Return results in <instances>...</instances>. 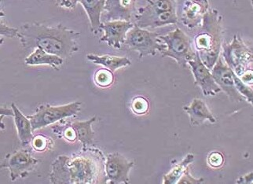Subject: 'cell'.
Segmentation results:
<instances>
[{
	"label": "cell",
	"mask_w": 253,
	"mask_h": 184,
	"mask_svg": "<svg viewBox=\"0 0 253 184\" xmlns=\"http://www.w3.org/2000/svg\"><path fill=\"white\" fill-rule=\"evenodd\" d=\"M78 1H69V0H65V1H60L59 5L62 7L65 8V9H69V10H73L75 8Z\"/></svg>",
	"instance_id": "32"
},
{
	"label": "cell",
	"mask_w": 253,
	"mask_h": 184,
	"mask_svg": "<svg viewBox=\"0 0 253 184\" xmlns=\"http://www.w3.org/2000/svg\"><path fill=\"white\" fill-rule=\"evenodd\" d=\"M53 131L55 134L59 135L61 137H63L65 140H67L68 142H74L77 141V133L75 129L69 125L62 128V126H54L53 127Z\"/></svg>",
	"instance_id": "26"
},
{
	"label": "cell",
	"mask_w": 253,
	"mask_h": 184,
	"mask_svg": "<svg viewBox=\"0 0 253 184\" xmlns=\"http://www.w3.org/2000/svg\"><path fill=\"white\" fill-rule=\"evenodd\" d=\"M194 156L187 154L180 163L173 168L167 175L164 177V184H175L179 181L185 171L188 169L189 165L194 161Z\"/></svg>",
	"instance_id": "22"
},
{
	"label": "cell",
	"mask_w": 253,
	"mask_h": 184,
	"mask_svg": "<svg viewBox=\"0 0 253 184\" xmlns=\"http://www.w3.org/2000/svg\"><path fill=\"white\" fill-rule=\"evenodd\" d=\"M204 182V179H196L192 177L190 173V170L188 169L185 171L179 181H178V184H202Z\"/></svg>",
	"instance_id": "31"
},
{
	"label": "cell",
	"mask_w": 253,
	"mask_h": 184,
	"mask_svg": "<svg viewBox=\"0 0 253 184\" xmlns=\"http://www.w3.org/2000/svg\"><path fill=\"white\" fill-rule=\"evenodd\" d=\"M32 146L37 151H44L50 146V140L43 136H36L32 140Z\"/></svg>",
	"instance_id": "28"
},
{
	"label": "cell",
	"mask_w": 253,
	"mask_h": 184,
	"mask_svg": "<svg viewBox=\"0 0 253 184\" xmlns=\"http://www.w3.org/2000/svg\"><path fill=\"white\" fill-rule=\"evenodd\" d=\"M159 35L150 31L137 26L134 27L126 34L125 45L131 50L138 51L139 58L148 55H156L157 50H163L165 46L158 39Z\"/></svg>",
	"instance_id": "6"
},
{
	"label": "cell",
	"mask_w": 253,
	"mask_h": 184,
	"mask_svg": "<svg viewBox=\"0 0 253 184\" xmlns=\"http://www.w3.org/2000/svg\"><path fill=\"white\" fill-rule=\"evenodd\" d=\"M94 81L95 85L102 89H106L111 86L114 81V76L113 72L110 69L102 68L95 72L94 75Z\"/></svg>",
	"instance_id": "24"
},
{
	"label": "cell",
	"mask_w": 253,
	"mask_h": 184,
	"mask_svg": "<svg viewBox=\"0 0 253 184\" xmlns=\"http://www.w3.org/2000/svg\"><path fill=\"white\" fill-rule=\"evenodd\" d=\"M158 39L165 46L161 51L162 56L173 58L182 67H186L189 61L196 56L191 40L180 29H174L165 36H159Z\"/></svg>",
	"instance_id": "4"
},
{
	"label": "cell",
	"mask_w": 253,
	"mask_h": 184,
	"mask_svg": "<svg viewBox=\"0 0 253 184\" xmlns=\"http://www.w3.org/2000/svg\"><path fill=\"white\" fill-rule=\"evenodd\" d=\"M209 10V2L206 0L184 1L182 8V21L189 29H193L202 25L204 16Z\"/></svg>",
	"instance_id": "13"
},
{
	"label": "cell",
	"mask_w": 253,
	"mask_h": 184,
	"mask_svg": "<svg viewBox=\"0 0 253 184\" xmlns=\"http://www.w3.org/2000/svg\"><path fill=\"white\" fill-rule=\"evenodd\" d=\"M224 162V157L219 152H212L208 157V163L211 168H219Z\"/></svg>",
	"instance_id": "29"
},
{
	"label": "cell",
	"mask_w": 253,
	"mask_h": 184,
	"mask_svg": "<svg viewBox=\"0 0 253 184\" xmlns=\"http://www.w3.org/2000/svg\"><path fill=\"white\" fill-rule=\"evenodd\" d=\"M150 108V103L144 97H136L131 102V109L133 112L138 115H142L147 113Z\"/></svg>",
	"instance_id": "27"
},
{
	"label": "cell",
	"mask_w": 253,
	"mask_h": 184,
	"mask_svg": "<svg viewBox=\"0 0 253 184\" xmlns=\"http://www.w3.org/2000/svg\"><path fill=\"white\" fill-rule=\"evenodd\" d=\"M25 62L28 65H50L57 69L62 66L64 59L58 56L49 54L42 49L36 48L27 58H25Z\"/></svg>",
	"instance_id": "20"
},
{
	"label": "cell",
	"mask_w": 253,
	"mask_h": 184,
	"mask_svg": "<svg viewBox=\"0 0 253 184\" xmlns=\"http://www.w3.org/2000/svg\"><path fill=\"white\" fill-rule=\"evenodd\" d=\"M134 166L130 161L119 153H110L105 161L106 181L111 184H129V173Z\"/></svg>",
	"instance_id": "9"
},
{
	"label": "cell",
	"mask_w": 253,
	"mask_h": 184,
	"mask_svg": "<svg viewBox=\"0 0 253 184\" xmlns=\"http://www.w3.org/2000/svg\"><path fill=\"white\" fill-rule=\"evenodd\" d=\"M211 73L215 84L219 87L221 91H223L233 99L242 102L243 97L238 93L234 86L233 71L223 63L220 57L211 69Z\"/></svg>",
	"instance_id": "12"
},
{
	"label": "cell",
	"mask_w": 253,
	"mask_h": 184,
	"mask_svg": "<svg viewBox=\"0 0 253 184\" xmlns=\"http://www.w3.org/2000/svg\"><path fill=\"white\" fill-rule=\"evenodd\" d=\"M233 79H234V86L236 88L237 91L242 97L246 98L250 103L253 102V91L250 86L246 84L233 72Z\"/></svg>",
	"instance_id": "25"
},
{
	"label": "cell",
	"mask_w": 253,
	"mask_h": 184,
	"mask_svg": "<svg viewBox=\"0 0 253 184\" xmlns=\"http://www.w3.org/2000/svg\"><path fill=\"white\" fill-rule=\"evenodd\" d=\"M86 58L93 63L101 65L110 71H117V69L126 67L131 64L130 59L126 57H117L111 55H96V54H87Z\"/></svg>",
	"instance_id": "21"
},
{
	"label": "cell",
	"mask_w": 253,
	"mask_h": 184,
	"mask_svg": "<svg viewBox=\"0 0 253 184\" xmlns=\"http://www.w3.org/2000/svg\"><path fill=\"white\" fill-rule=\"evenodd\" d=\"M81 110V103L72 102L64 106H52L49 104L42 105L33 115H28L33 131L41 129L58 121L77 115Z\"/></svg>",
	"instance_id": "5"
},
{
	"label": "cell",
	"mask_w": 253,
	"mask_h": 184,
	"mask_svg": "<svg viewBox=\"0 0 253 184\" xmlns=\"http://www.w3.org/2000/svg\"><path fill=\"white\" fill-rule=\"evenodd\" d=\"M96 121V117L85 121H74L70 125L75 129L77 141L82 143L83 151L88 150V146L94 142V133L92 130V124Z\"/></svg>",
	"instance_id": "19"
},
{
	"label": "cell",
	"mask_w": 253,
	"mask_h": 184,
	"mask_svg": "<svg viewBox=\"0 0 253 184\" xmlns=\"http://www.w3.org/2000/svg\"><path fill=\"white\" fill-rule=\"evenodd\" d=\"M93 150L90 155L60 156L52 164L50 183L54 184H100L106 181L102 153ZM106 183V181H105Z\"/></svg>",
	"instance_id": "2"
},
{
	"label": "cell",
	"mask_w": 253,
	"mask_h": 184,
	"mask_svg": "<svg viewBox=\"0 0 253 184\" xmlns=\"http://www.w3.org/2000/svg\"><path fill=\"white\" fill-rule=\"evenodd\" d=\"M184 110L188 114L190 123L193 125H201L206 120L211 124L216 122L206 102L199 98H194L189 106H185Z\"/></svg>",
	"instance_id": "16"
},
{
	"label": "cell",
	"mask_w": 253,
	"mask_h": 184,
	"mask_svg": "<svg viewBox=\"0 0 253 184\" xmlns=\"http://www.w3.org/2000/svg\"><path fill=\"white\" fill-rule=\"evenodd\" d=\"M136 1L121 0V1H106L105 10H107L108 21H130L135 9Z\"/></svg>",
	"instance_id": "15"
},
{
	"label": "cell",
	"mask_w": 253,
	"mask_h": 184,
	"mask_svg": "<svg viewBox=\"0 0 253 184\" xmlns=\"http://www.w3.org/2000/svg\"><path fill=\"white\" fill-rule=\"evenodd\" d=\"M39 161L25 150L8 153L1 164V168L10 170V180L16 181L17 179L25 178L38 165Z\"/></svg>",
	"instance_id": "8"
},
{
	"label": "cell",
	"mask_w": 253,
	"mask_h": 184,
	"mask_svg": "<svg viewBox=\"0 0 253 184\" xmlns=\"http://www.w3.org/2000/svg\"><path fill=\"white\" fill-rule=\"evenodd\" d=\"M19 29L15 28H11L5 24L2 18H1V25H0V35L2 37L13 38V37H18Z\"/></svg>",
	"instance_id": "30"
},
{
	"label": "cell",
	"mask_w": 253,
	"mask_h": 184,
	"mask_svg": "<svg viewBox=\"0 0 253 184\" xmlns=\"http://www.w3.org/2000/svg\"><path fill=\"white\" fill-rule=\"evenodd\" d=\"M137 23L135 25L141 29L145 28L162 27L178 22L176 10L162 12L159 14H153L138 10L136 14Z\"/></svg>",
	"instance_id": "14"
},
{
	"label": "cell",
	"mask_w": 253,
	"mask_h": 184,
	"mask_svg": "<svg viewBox=\"0 0 253 184\" xmlns=\"http://www.w3.org/2000/svg\"><path fill=\"white\" fill-rule=\"evenodd\" d=\"M78 2L84 6L88 16L90 30L94 34H97L101 30V17L102 11L105 10L106 0H80Z\"/></svg>",
	"instance_id": "17"
},
{
	"label": "cell",
	"mask_w": 253,
	"mask_h": 184,
	"mask_svg": "<svg viewBox=\"0 0 253 184\" xmlns=\"http://www.w3.org/2000/svg\"><path fill=\"white\" fill-rule=\"evenodd\" d=\"M11 107L14 112V122L18 138L23 146H27L29 143H31L32 140L34 137L30 120L27 116H25L21 113L15 103H12Z\"/></svg>",
	"instance_id": "18"
},
{
	"label": "cell",
	"mask_w": 253,
	"mask_h": 184,
	"mask_svg": "<svg viewBox=\"0 0 253 184\" xmlns=\"http://www.w3.org/2000/svg\"><path fill=\"white\" fill-rule=\"evenodd\" d=\"M147 6L146 7L140 8L139 10L147 13L153 14H159L162 12L170 11V10H176L174 1L170 0H148Z\"/></svg>",
	"instance_id": "23"
},
{
	"label": "cell",
	"mask_w": 253,
	"mask_h": 184,
	"mask_svg": "<svg viewBox=\"0 0 253 184\" xmlns=\"http://www.w3.org/2000/svg\"><path fill=\"white\" fill-rule=\"evenodd\" d=\"M223 57L227 66L238 77L252 69L253 51L235 35L231 44L223 46Z\"/></svg>",
	"instance_id": "7"
},
{
	"label": "cell",
	"mask_w": 253,
	"mask_h": 184,
	"mask_svg": "<svg viewBox=\"0 0 253 184\" xmlns=\"http://www.w3.org/2000/svg\"><path fill=\"white\" fill-rule=\"evenodd\" d=\"M188 65L194 75V85L201 88L204 95L214 96L221 92V89L213 79L211 70L204 65L198 52L196 51L195 57L189 61Z\"/></svg>",
	"instance_id": "10"
},
{
	"label": "cell",
	"mask_w": 253,
	"mask_h": 184,
	"mask_svg": "<svg viewBox=\"0 0 253 184\" xmlns=\"http://www.w3.org/2000/svg\"><path fill=\"white\" fill-rule=\"evenodd\" d=\"M0 112H1V121H2L4 116L7 115L12 116V117H14V110H13V109H6V108L2 106V107H1V109H0Z\"/></svg>",
	"instance_id": "34"
},
{
	"label": "cell",
	"mask_w": 253,
	"mask_h": 184,
	"mask_svg": "<svg viewBox=\"0 0 253 184\" xmlns=\"http://www.w3.org/2000/svg\"><path fill=\"white\" fill-rule=\"evenodd\" d=\"M134 26L130 21H110L101 24L100 29L104 31L101 42L106 43L114 49H121L125 44L126 34Z\"/></svg>",
	"instance_id": "11"
},
{
	"label": "cell",
	"mask_w": 253,
	"mask_h": 184,
	"mask_svg": "<svg viewBox=\"0 0 253 184\" xmlns=\"http://www.w3.org/2000/svg\"><path fill=\"white\" fill-rule=\"evenodd\" d=\"M222 16L217 10H209L204 16L201 29L194 38L196 51L208 69L211 70L220 54Z\"/></svg>",
	"instance_id": "3"
},
{
	"label": "cell",
	"mask_w": 253,
	"mask_h": 184,
	"mask_svg": "<svg viewBox=\"0 0 253 184\" xmlns=\"http://www.w3.org/2000/svg\"><path fill=\"white\" fill-rule=\"evenodd\" d=\"M253 173H249L238 180V184H253Z\"/></svg>",
	"instance_id": "33"
},
{
	"label": "cell",
	"mask_w": 253,
	"mask_h": 184,
	"mask_svg": "<svg viewBox=\"0 0 253 184\" xmlns=\"http://www.w3.org/2000/svg\"><path fill=\"white\" fill-rule=\"evenodd\" d=\"M17 37L25 50L40 48L64 60L70 58L79 50L80 33L62 24L48 26L37 22L26 23L20 28Z\"/></svg>",
	"instance_id": "1"
}]
</instances>
